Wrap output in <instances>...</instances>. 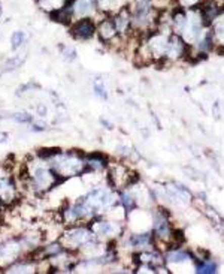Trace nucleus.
<instances>
[{
	"instance_id": "1",
	"label": "nucleus",
	"mask_w": 224,
	"mask_h": 274,
	"mask_svg": "<svg viewBox=\"0 0 224 274\" xmlns=\"http://www.w3.org/2000/svg\"><path fill=\"white\" fill-rule=\"evenodd\" d=\"M69 33L76 41H90L97 33V24L93 17L87 18H78L73 20V23L69 27Z\"/></svg>"
},
{
	"instance_id": "2",
	"label": "nucleus",
	"mask_w": 224,
	"mask_h": 274,
	"mask_svg": "<svg viewBox=\"0 0 224 274\" xmlns=\"http://www.w3.org/2000/svg\"><path fill=\"white\" fill-rule=\"evenodd\" d=\"M0 201L6 207H12L20 201V189L9 175L0 177Z\"/></svg>"
},
{
	"instance_id": "3",
	"label": "nucleus",
	"mask_w": 224,
	"mask_h": 274,
	"mask_svg": "<svg viewBox=\"0 0 224 274\" xmlns=\"http://www.w3.org/2000/svg\"><path fill=\"white\" fill-rule=\"evenodd\" d=\"M112 21L115 24L118 36L126 34L131 29V6L130 5H123L120 9L112 17Z\"/></svg>"
},
{
	"instance_id": "4",
	"label": "nucleus",
	"mask_w": 224,
	"mask_h": 274,
	"mask_svg": "<svg viewBox=\"0 0 224 274\" xmlns=\"http://www.w3.org/2000/svg\"><path fill=\"white\" fill-rule=\"evenodd\" d=\"M70 9L73 14V20L93 17L97 9L96 0H72Z\"/></svg>"
},
{
	"instance_id": "5",
	"label": "nucleus",
	"mask_w": 224,
	"mask_h": 274,
	"mask_svg": "<svg viewBox=\"0 0 224 274\" xmlns=\"http://www.w3.org/2000/svg\"><path fill=\"white\" fill-rule=\"evenodd\" d=\"M97 34H99V37H100L102 42H108V44L112 42V41L118 36L112 18L105 17V18L97 24Z\"/></svg>"
},
{
	"instance_id": "6",
	"label": "nucleus",
	"mask_w": 224,
	"mask_h": 274,
	"mask_svg": "<svg viewBox=\"0 0 224 274\" xmlns=\"http://www.w3.org/2000/svg\"><path fill=\"white\" fill-rule=\"evenodd\" d=\"M128 177L130 174L127 170L123 171V167H114L108 174V181L112 187H121L123 184H127V181L130 183Z\"/></svg>"
},
{
	"instance_id": "7",
	"label": "nucleus",
	"mask_w": 224,
	"mask_h": 274,
	"mask_svg": "<svg viewBox=\"0 0 224 274\" xmlns=\"http://www.w3.org/2000/svg\"><path fill=\"white\" fill-rule=\"evenodd\" d=\"M70 2L69 0H36V5L40 11L47 14H56L66 8Z\"/></svg>"
},
{
	"instance_id": "8",
	"label": "nucleus",
	"mask_w": 224,
	"mask_h": 274,
	"mask_svg": "<svg viewBox=\"0 0 224 274\" xmlns=\"http://www.w3.org/2000/svg\"><path fill=\"white\" fill-rule=\"evenodd\" d=\"M211 27H212V33H214V37L215 39H218L220 42H223L224 44V9L221 11V14L212 21V24H211Z\"/></svg>"
},
{
	"instance_id": "9",
	"label": "nucleus",
	"mask_w": 224,
	"mask_h": 274,
	"mask_svg": "<svg viewBox=\"0 0 224 274\" xmlns=\"http://www.w3.org/2000/svg\"><path fill=\"white\" fill-rule=\"evenodd\" d=\"M26 60V54H17V56H12L9 57L5 63H3V69L5 70H14V69H18Z\"/></svg>"
},
{
	"instance_id": "10",
	"label": "nucleus",
	"mask_w": 224,
	"mask_h": 274,
	"mask_svg": "<svg viewBox=\"0 0 224 274\" xmlns=\"http://www.w3.org/2000/svg\"><path fill=\"white\" fill-rule=\"evenodd\" d=\"M62 150L59 147H50V148H39L37 150V158L43 159V161H51L53 158H56L57 154H60Z\"/></svg>"
},
{
	"instance_id": "11",
	"label": "nucleus",
	"mask_w": 224,
	"mask_h": 274,
	"mask_svg": "<svg viewBox=\"0 0 224 274\" xmlns=\"http://www.w3.org/2000/svg\"><path fill=\"white\" fill-rule=\"evenodd\" d=\"M26 42V33L23 30H15L12 36H11V45H12V50H18L24 45Z\"/></svg>"
},
{
	"instance_id": "12",
	"label": "nucleus",
	"mask_w": 224,
	"mask_h": 274,
	"mask_svg": "<svg viewBox=\"0 0 224 274\" xmlns=\"http://www.w3.org/2000/svg\"><path fill=\"white\" fill-rule=\"evenodd\" d=\"M189 259V255L187 253H184V252H170L169 255H167V261L169 262H176V264H181V262H184V261H187Z\"/></svg>"
},
{
	"instance_id": "13",
	"label": "nucleus",
	"mask_w": 224,
	"mask_h": 274,
	"mask_svg": "<svg viewBox=\"0 0 224 274\" xmlns=\"http://www.w3.org/2000/svg\"><path fill=\"white\" fill-rule=\"evenodd\" d=\"M95 93L100 99H106L108 98V93H106V87H105V83L102 78H97L95 81Z\"/></svg>"
},
{
	"instance_id": "14",
	"label": "nucleus",
	"mask_w": 224,
	"mask_h": 274,
	"mask_svg": "<svg viewBox=\"0 0 224 274\" xmlns=\"http://www.w3.org/2000/svg\"><path fill=\"white\" fill-rule=\"evenodd\" d=\"M11 119L17 123H33L32 114L29 112H15L11 115Z\"/></svg>"
},
{
	"instance_id": "15",
	"label": "nucleus",
	"mask_w": 224,
	"mask_h": 274,
	"mask_svg": "<svg viewBox=\"0 0 224 274\" xmlns=\"http://www.w3.org/2000/svg\"><path fill=\"white\" fill-rule=\"evenodd\" d=\"M202 0H175V5L183 8V9H192L196 8Z\"/></svg>"
},
{
	"instance_id": "16",
	"label": "nucleus",
	"mask_w": 224,
	"mask_h": 274,
	"mask_svg": "<svg viewBox=\"0 0 224 274\" xmlns=\"http://www.w3.org/2000/svg\"><path fill=\"white\" fill-rule=\"evenodd\" d=\"M199 273H214L215 271V265L212 262H200L197 267Z\"/></svg>"
},
{
	"instance_id": "17",
	"label": "nucleus",
	"mask_w": 224,
	"mask_h": 274,
	"mask_svg": "<svg viewBox=\"0 0 224 274\" xmlns=\"http://www.w3.org/2000/svg\"><path fill=\"white\" fill-rule=\"evenodd\" d=\"M63 56L64 59H67V60H73L76 57V51L73 48H64Z\"/></svg>"
},
{
	"instance_id": "18",
	"label": "nucleus",
	"mask_w": 224,
	"mask_h": 274,
	"mask_svg": "<svg viewBox=\"0 0 224 274\" xmlns=\"http://www.w3.org/2000/svg\"><path fill=\"white\" fill-rule=\"evenodd\" d=\"M47 106H45V103H37V106H36V114L37 115H40V117H43V115H47Z\"/></svg>"
},
{
	"instance_id": "19",
	"label": "nucleus",
	"mask_w": 224,
	"mask_h": 274,
	"mask_svg": "<svg viewBox=\"0 0 224 274\" xmlns=\"http://www.w3.org/2000/svg\"><path fill=\"white\" fill-rule=\"evenodd\" d=\"M32 131H34V132L45 131V126H43L42 123H32Z\"/></svg>"
},
{
	"instance_id": "20",
	"label": "nucleus",
	"mask_w": 224,
	"mask_h": 274,
	"mask_svg": "<svg viewBox=\"0 0 224 274\" xmlns=\"http://www.w3.org/2000/svg\"><path fill=\"white\" fill-rule=\"evenodd\" d=\"M8 134L6 132H0V142H5V141H8Z\"/></svg>"
},
{
	"instance_id": "21",
	"label": "nucleus",
	"mask_w": 224,
	"mask_h": 274,
	"mask_svg": "<svg viewBox=\"0 0 224 274\" xmlns=\"http://www.w3.org/2000/svg\"><path fill=\"white\" fill-rule=\"evenodd\" d=\"M2 211H3V204H2V201H0V216H2Z\"/></svg>"
},
{
	"instance_id": "22",
	"label": "nucleus",
	"mask_w": 224,
	"mask_h": 274,
	"mask_svg": "<svg viewBox=\"0 0 224 274\" xmlns=\"http://www.w3.org/2000/svg\"><path fill=\"white\" fill-rule=\"evenodd\" d=\"M2 12H3V9H2V5H0V18H2Z\"/></svg>"
}]
</instances>
